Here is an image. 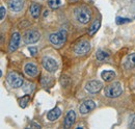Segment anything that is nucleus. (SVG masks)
I'll list each match as a JSON object with an SVG mask.
<instances>
[{
	"label": "nucleus",
	"instance_id": "nucleus-1",
	"mask_svg": "<svg viewBox=\"0 0 135 129\" xmlns=\"http://www.w3.org/2000/svg\"><path fill=\"white\" fill-rule=\"evenodd\" d=\"M123 92V87H122V84L119 82H113L111 84H109L108 86L105 87L104 90V94L105 96L108 97V98H117Z\"/></svg>",
	"mask_w": 135,
	"mask_h": 129
},
{
	"label": "nucleus",
	"instance_id": "nucleus-2",
	"mask_svg": "<svg viewBox=\"0 0 135 129\" xmlns=\"http://www.w3.org/2000/svg\"><path fill=\"white\" fill-rule=\"evenodd\" d=\"M49 41L51 44H53L54 46H61L66 43L67 41V30L66 29H61L56 33H51L49 35Z\"/></svg>",
	"mask_w": 135,
	"mask_h": 129
},
{
	"label": "nucleus",
	"instance_id": "nucleus-3",
	"mask_svg": "<svg viewBox=\"0 0 135 129\" xmlns=\"http://www.w3.org/2000/svg\"><path fill=\"white\" fill-rule=\"evenodd\" d=\"M75 18L78 22L82 23V24H86L90 21V12L88 8L86 7H78L75 10Z\"/></svg>",
	"mask_w": 135,
	"mask_h": 129
},
{
	"label": "nucleus",
	"instance_id": "nucleus-4",
	"mask_svg": "<svg viewBox=\"0 0 135 129\" xmlns=\"http://www.w3.org/2000/svg\"><path fill=\"white\" fill-rule=\"evenodd\" d=\"M42 64H43V67H44L45 70H47L48 72H51V73L56 72V70H57V68H58V64L56 63V61L53 59V58H51V57H49V56L43 57V59H42Z\"/></svg>",
	"mask_w": 135,
	"mask_h": 129
},
{
	"label": "nucleus",
	"instance_id": "nucleus-5",
	"mask_svg": "<svg viewBox=\"0 0 135 129\" xmlns=\"http://www.w3.org/2000/svg\"><path fill=\"white\" fill-rule=\"evenodd\" d=\"M7 82L14 87H20L23 85V78L16 72H11L7 75Z\"/></svg>",
	"mask_w": 135,
	"mask_h": 129
},
{
	"label": "nucleus",
	"instance_id": "nucleus-6",
	"mask_svg": "<svg viewBox=\"0 0 135 129\" xmlns=\"http://www.w3.org/2000/svg\"><path fill=\"white\" fill-rule=\"evenodd\" d=\"M23 40L26 44H34L40 40V32L36 30H28L24 33Z\"/></svg>",
	"mask_w": 135,
	"mask_h": 129
},
{
	"label": "nucleus",
	"instance_id": "nucleus-7",
	"mask_svg": "<svg viewBox=\"0 0 135 129\" xmlns=\"http://www.w3.org/2000/svg\"><path fill=\"white\" fill-rule=\"evenodd\" d=\"M89 50H90V44H89V42L88 41H81V42H79L75 46L74 52L77 55H84Z\"/></svg>",
	"mask_w": 135,
	"mask_h": 129
},
{
	"label": "nucleus",
	"instance_id": "nucleus-8",
	"mask_svg": "<svg viewBox=\"0 0 135 129\" xmlns=\"http://www.w3.org/2000/svg\"><path fill=\"white\" fill-rule=\"evenodd\" d=\"M103 84H102L101 81L99 80H90L88 81L85 85V89L88 93H91V94H95V93H98L100 90L102 89Z\"/></svg>",
	"mask_w": 135,
	"mask_h": 129
},
{
	"label": "nucleus",
	"instance_id": "nucleus-9",
	"mask_svg": "<svg viewBox=\"0 0 135 129\" xmlns=\"http://www.w3.org/2000/svg\"><path fill=\"white\" fill-rule=\"evenodd\" d=\"M95 107H96V103L93 100H85L79 106V112L82 114H85V113L91 112L93 109H95Z\"/></svg>",
	"mask_w": 135,
	"mask_h": 129
},
{
	"label": "nucleus",
	"instance_id": "nucleus-10",
	"mask_svg": "<svg viewBox=\"0 0 135 129\" xmlns=\"http://www.w3.org/2000/svg\"><path fill=\"white\" fill-rule=\"evenodd\" d=\"M24 6V0H9L8 1V7L12 12L18 13L20 12Z\"/></svg>",
	"mask_w": 135,
	"mask_h": 129
},
{
	"label": "nucleus",
	"instance_id": "nucleus-11",
	"mask_svg": "<svg viewBox=\"0 0 135 129\" xmlns=\"http://www.w3.org/2000/svg\"><path fill=\"white\" fill-rule=\"evenodd\" d=\"M20 40H21V36L18 32L13 33V35L11 38V42H9V51L11 52H14L15 50H17L19 44H20Z\"/></svg>",
	"mask_w": 135,
	"mask_h": 129
},
{
	"label": "nucleus",
	"instance_id": "nucleus-12",
	"mask_svg": "<svg viewBox=\"0 0 135 129\" xmlns=\"http://www.w3.org/2000/svg\"><path fill=\"white\" fill-rule=\"evenodd\" d=\"M24 72H25L26 75L29 76V77H35V76L37 75V73H38V70H37V67H36L35 64L29 63V64H25V67H24Z\"/></svg>",
	"mask_w": 135,
	"mask_h": 129
},
{
	"label": "nucleus",
	"instance_id": "nucleus-13",
	"mask_svg": "<svg viewBox=\"0 0 135 129\" xmlns=\"http://www.w3.org/2000/svg\"><path fill=\"white\" fill-rule=\"evenodd\" d=\"M75 120H76V113L74 110H70L67 113L66 119H65V127L66 128L72 127V125L75 123Z\"/></svg>",
	"mask_w": 135,
	"mask_h": 129
},
{
	"label": "nucleus",
	"instance_id": "nucleus-14",
	"mask_svg": "<svg viewBox=\"0 0 135 129\" xmlns=\"http://www.w3.org/2000/svg\"><path fill=\"white\" fill-rule=\"evenodd\" d=\"M60 114H61L60 108H59V107H55V108H53L52 110H50V112L48 113L47 118H48L49 121H55L56 119H58V118L60 117Z\"/></svg>",
	"mask_w": 135,
	"mask_h": 129
},
{
	"label": "nucleus",
	"instance_id": "nucleus-15",
	"mask_svg": "<svg viewBox=\"0 0 135 129\" xmlns=\"http://www.w3.org/2000/svg\"><path fill=\"white\" fill-rule=\"evenodd\" d=\"M101 77L103 78V80L111 81L114 77H115V73H114L113 71L106 70V71H103V72L101 73Z\"/></svg>",
	"mask_w": 135,
	"mask_h": 129
},
{
	"label": "nucleus",
	"instance_id": "nucleus-16",
	"mask_svg": "<svg viewBox=\"0 0 135 129\" xmlns=\"http://www.w3.org/2000/svg\"><path fill=\"white\" fill-rule=\"evenodd\" d=\"M40 12H41V5L37 3H32L31 7H30V14L33 18H38L40 16Z\"/></svg>",
	"mask_w": 135,
	"mask_h": 129
},
{
	"label": "nucleus",
	"instance_id": "nucleus-17",
	"mask_svg": "<svg viewBox=\"0 0 135 129\" xmlns=\"http://www.w3.org/2000/svg\"><path fill=\"white\" fill-rule=\"evenodd\" d=\"M126 66H127V68H135V53L128 55Z\"/></svg>",
	"mask_w": 135,
	"mask_h": 129
},
{
	"label": "nucleus",
	"instance_id": "nucleus-18",
	"mask_svg": "<svg viewBox=\"0 0 135 129\" xmlns=\"http://www.w3.org/2000/svg\"><path fill=\"white\" fill-rule=\"evenodd\" d=\"M100 21L99 20H96L94 23H93V25L90 26V28H89V35H94L96 32L98 31V29H99V27H100Z\"/></svg>",
	"mask_w": 135,
	"mask_h": 129
},
{
	"label": "nucleus",
	"instance_id": "nucleus-19",
	"mask_svg": "<svg viewBox=\"0 0 135 129\" xmlns=\"http://www.w3.org/2000/svg\"><path fill=\"white\" fill-rule=\"evenodd\" d=\"M96 56H97V59L98 61H104V59H106L109 56V53L106 52V51H104V50H99L97 52Z\"/></svg>",
	"mask_w": 135,
	"mask_h": 129
},
{
	"label": "nucleus",
	"instance_id": "nucleus-20",
	"mask_svg": "<svg viewBox=\"0 0 135 129\" xmlns=\"http://www.w3.org/2000/svg\"><path fill=\"white\" fill-rule=\"evenodd\" d=\"M34 90V84L33 83H30V82H27L24 84L23 86V91L26 93V94H31Z\"/></svg>",
	"mask_w": 135,
	"mask_h": 129
},
{
	"label": "nucleus",
	"instance_id": "nucleus-21",
	"mask_svg": "<svg viewBox=\"0 0 135 129\" xmlns=\"http://www.w3.org/2000/svg\"><path fill=\"white\" fill-rule=\"evenodd\" d=\"M29 100H30V96L29 95H25L24 97H22L20 100H19V103H20V106L21 107H26V105H27V103L29 102Z\"/></svg>",
	"mask_w": 135,
	"mask_h": 129
},
{
	"label": "nucleus",
	"instance_id": "nucleus-22",
	"mask_svg": "<svg viewBox=\"0 0 135 129\" xmlns=\"http://www.w3.org/2000/svg\"><path fill=\"white\" fill-rule=\"evenodd\" d=\"M60 3H61L60 0H48V5L50 6L51 8H53V10L59 7Z\"/></svg>",
	"mask_w": 135,
	"mask_h": 129
},
{
	"label": "nucleus",
	"instance_id": "nucleus-23",
	"mask_svg": "<svg viewBox=\"0 0 135 129\" xmlns=\"http://www.w3.org/2000/svg\"><path fill=\"white\" fill-rule=\"evenodd\" d=\"M129 22H131V19H129V18H120V17L117 18V24H118V25L125 24V23H129Z\"/></svg>",
	"mask_w": 135,
	"mask_h": 129
},
{
	"label": "nucleus",
	"instance_id": "nucleus-24",
	"mask_svg": "<svg viewBox=\"0 0 135 129\" xmlns=\"http://www.w3.org/2000/svg\"><path fill=\"white\" fill-rule=\"evenodd\" d=\"M128 125H129L130 128H135V114L134 113L129 117V123H128Z\"/></svg>",
	"mask_w": 135,
	"mask_h": 129
},
{
	"label": "nucleus",
	"instance_id": "nucleus-25",
	"mask_svg": "<svg viewBox=\"0 0 135 129\" xmlns=\"http://www.w3.org/2000/svg\"><path fill=\"white\" fill-rule=\"evenodd\" d=\"M0 12H1V14H0V19H1V20H3V19H4V16H5V13H6L5 7H4V6H1Z\"/></svg>",
	"mask_w": 135,
	"mask_h": 129
},
{
	"label": "nucleus",
	"instance_id": "nucleus-26",
	"mask_svg": "<svg viewBox=\"0 0 135 129\" xmlns=\"http://www.w3.org/2000/svg\"><path fill=\"white\" fill-rule=\"evenodd\" d=\"M28 50H29V52H30V54H31L32 56H34V55L36 54V52H37V49L35 48V47H29Z\"/></svg>",
	"mask_w": 135,
	"mask_h": 129
},
{
	"label": "nucleus",
	"instance_id": "nucleus-27",
	"mask_svg": "<svg viewBox=\"0 0 135 129\" xmlns=\"http://www.w3.org/2000/svg\"><path fill=\"white\" fill-rule=\"evenodd\" d=\"M48 14H49V13H48V11H45V13H44V17H47L48 16Z\"/></svg>",
	"mask_w": 135,
	"mask_h": 129
},
{
	"label": "nucleus",
	"instance_id": "nucleus-28",
	"mask_svg": "<svg viewBox=\"0 0 135 129\" xmlns=\"http://www.w3.org/2000/svg\"><path fill=\"white\" fill-rule=\"evenodd\" d=\"M70 1H73V2H75V1H77V0H70Z\"/></svg>",
	"mask_w": 135,
	"mask_h": 129
}]
</instances>
